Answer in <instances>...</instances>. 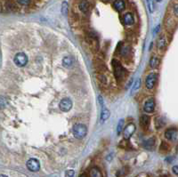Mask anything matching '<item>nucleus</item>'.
<instances>
[{
	"mask_svg": "<svg viewBox=\"0 0 178 177\" xmlns=\"http://www.w3.org/2000/svg\"><path fill=\"white\" fill-rule=\"evenodd\" d=\"M112 66H113V72H114V76L117 78V80L118 81L122 80L123 77H125V74H126V70L123 68V66L121 65L119 61H118L116 60L112 61Z\"/></svg>",
	"mask_w": 178,
	"mask_h": 177,
	"instance_id": "obj_1",
	"label": "nucleus"
},
{
	"mask_svg": "<svg viewBox=\"0 0 178 177\" xmlns=\"http://www.w3.org/2000/svg\"><path fill=\"white\" fill-rule=\"evenodd\" d=\"M72 133H73L74 137L77 139H83L86 135L87 128L83 124H77L72 128Z\"/></svg>",
	"mask_w": 178,
	"mask_h": 177,
	"instance_id": "obj_2",
	"label": "nucleus"
},
{
	"mask_svg": "<svg viewBox=\"0 0 178 177\" xmlns=\"http://www.w3.org/2000/svg\"><path fill=\"white\" fill-rule=\"evenodd\" d=\"M13 61L18 67H24L28 63V56L24 53H19L15 55Z\"/></svg>",
	"mask_w": 178,
	"mask_h": 177,
	"instance_id": "obj_3",
	"label": "nucleus"
},
{
	"mask_svg": "<svg viewBox=\"0 0 178 177\" xmlns=\"http://www.w3.org/2000/svg\"><path fill=\"white\" fill-rule=\"evenodd\" d=\"M27 168L31 172H37L40 169V163L36 158H29L26 163Z\"/></svg>",
	"mask_w": 178,
	"mask_h": 177,
	"instance_id": "obj_4",
	"label": "nucleus"
},
{
	"mask_svg": "<svg viewBox=\"0 0 178 177\" xmlns=\"http://www.w3.org/2000/svg\"><path fill=\"white\" fill-rule=\"evenodd\" d=\"M157 79H158V75L155 73H151L147 76L146 80H145V85H146L147 89L151 90L152 88L155 86Z\"/></svg>",
	"mask_w": 178,
	"mask_h": 177,
	"instance_id": "obj_5",
	"label": "nucleus"
},
{
	"mask_svg": "<svg viewBox=\"0 0 178 177\" xmlns=\"http://www.w3.org/2000/svg\"><path fill=\"white\" fill-rule=\"evenodd\" d=\"M60 110L63 112H68L71 110L72 108V101L69 98L62 99L59 104Z\"/></svg>",
	"mask_w": 178,
	"mask_h": 177,
	"instance_id": "obj_6",
	"label": "nucleus"
},
{
	"mask_svg": "<svg viewBox=\"0 0 178 177\" xmlns=\"http://www.w3.org/2000/svg\"><path fill=\"white\" fill-rule=\"evenodd\" d=\"M144 111L147 112V113H152L154 111L155 109V101L153 98L148 99L146 102H144V106H143Z\"/></svg>",
	"mask_w": 178,
	"mask_h": 177,
	"instance_id": "obj_7",
	"label": "nucleus"
},
{
	"mask_svg": "<svg viewBox=\"0 0 178 177\" xmlns=\"http://www.w3.org/2000/svg\"><path fill=\"white\" fill-rule=\"evenodd\" d=\"M135 126L134 124H129L127 125L126 127H125V129H124V138L125 140H129L131 138V136L133 135V134L135 133Z\"/></svg>",
	"mask_w": 178,
	"mask_h": 177,
	"instance_id": "obj_8",
	"label": "nucleus"
},
{
	"mask_svg": "<svg viewBox=\"0 0 178 177\" xmlns=\"http://www.w3.org/2000/svg\"><path fill=\"white\" fill-rule=\"evenodd\" d=\"M165 137L167 140L176 141L177 140V130L175 128H170V129L167 130L165 133Z\"/></svg>",
	"mask_w": 178,
	"mask_h": 177,
	"instance_id": "obj_9",
	"label": "nucleus"
},
{
	"mask_svg": "<svg viewBox=\"0 0 178 177\" xmlns=\"http://www.w3.org/2000/svg\"><path fill=\"white\" fill-rule=\"evenodd\" d=\"M123 21L125 23V25L126 26H130V25H133L135 23V19H134V16L131 13H127L124 15L123 17Z\"/></svg>",
	"mask_w": 178,
	"mask_h": 177,
	"instance_id": "obj_10",
	"label": "nucleus"
},
{
	"mask_svg": "<svg viewBox=\"0 0 178 177\" xmlns=\"http://www.w3.org/2000/svg\"><path fill=\"white\" fill-rule=\"evenodd\" d=\"M78 7H79L80 11H81L82 13H86L90 10V3H89L87 0H83V1L80 2Z\"/></svg>",
	"mask_w": 178,
	"mask_h": 177,
	"instance_id": "obj_11",
	"label": "nucleus"
},
{
	"mask_svg": "<svg viewBox=\"0 0 178 177\" xmlns=\"http://www.w3.org/2000/svg\"><path fill=\"white\" fill-rule=\"evenodd\" d=\"M113 5H114V8L118 12H122L126 8V4L123 0H115Z\"/></svg>",
	"mask_w": 178,
	"mask_h": 177,
	"instance_id": "obj_12",
	"label": "nucleus"
},
{
	"mask_svg": "<svg viewBox=\"0 0 178 177\" xmlns=\"http://www.w3.org/2000/svg\"><path fill=\"white\" fill-rule=\"evenodd\" d=\"M110 110L107 109V108H105L102 106V112H101V122L103 123L104 121H106L107 119H109L110 118Z\"/></svg>",
	"mask_w": 178,
	"mask_h": 177,
	"instance_id": "obj_13",
	"label": "nucleus"
},
{
	"mask_svg": "<svg viewBox=\"0 0 178 177\" xmlns=\"http://www.w3.org/2000/svg\"><path fill=\"white\" fill-rule=\"evenodd\" d=\"M158 46L160 50H164L167 46V39L164 36H161L158 41Z\"/></svg>",
	"mask_w": 178,
	"mask_h": 177,
	"instance_id": "obj_14",
	"label": "nucleus"
},
{
	"mask_svg": "<svg viewBox=\"0 0 178 177\" xmlns=\"http://www.w3.org/2000/svg\"><path fill=\"white\" fill-rule=\"evenodd\" d=\"M89 175H90V177H102L100 169L97 167H93L89 172Z\"/></svg>",
	"mask_w": 178,
	"mask_h": 177,
	"instance_id": "obj_15",
	"label": "nucleus"
},
{
	"mask_svg": "<svg viewBox=\"0 0 178 177\" xmlns=\"http://www.w3.org/2000/svg\"><path fill=\"white\" fill-rule=\"evenodd\" d=\"M140 124L143 127H147L150 124V118L147 115H143L140 118Z\"/></svg>",
	"mask_w": 178,
	"mask_h": 177,
	"instance_id": "obj_16",
	"label": "nucleus"
},
{
	"mask_svg": "<svg viewBox=\"0 0 178 177\" xmlns=\"http://www.w3.org/2000/svg\"><path fill=\"white\" fill-rule=\"evenodd\" d=\"M72 63H73V60L70 56H66L62 60V65L65 68H70L72 65Z\"/></svg>",
	"mask_w": 178,
	"mask_h": 177,
	"instance_id": "obj_17",
	"label": "nucleus"
},
{
	"mask_svg": "<svg viewBox=\"0 0 178 177\" xmlns=\"http://www.w3.org/2000/svg\"><path fill=\"white\" fill-rule=\"evenodd\" d=\"M159 65V58L158 57H152L150 61V66L152 69H156Z\"/></svg>",
	"mask_w": 178,
	"mask_h": 177,
	"instance_id": "obj_18",
	"label": "nucleus"
},
{
	"mask_svg": "<svg viewBox=\"0 0 178 177\" xmlns=\"http://www.w3.org/2000/svg\"><path fill=\"white\" fill-rule=\"evenodd\" d=\"M154 144H155V140H154V138H150V139H148L146 142H144V146H145V148L146 149H151L153 146H154Z\"/></svg>",
	"mask_w": 178,
	"mask_h": 177,
	"instance_id": "obj_19",
	"label": "nucleus"
},
{
	"mask_svg": "<svg viewBox=\"0 0 178 177\" xmlns=\"http://www.w3.org/2000/svg\"><path fill=\"white\" fill-rule=\"evenodd\" d=\"M141 86V79L140 78H137L136 81L135 82L134 84V86L132 88V91H131V94H134L137 90L139 89V87Z\"/></svg>",
	"mask_w": 178,
	"mask_h": 177,
	"instance_id": "obj_20",
	"label": "nucleus"
},
{
	"mask_svg": "<svg viewBox=\"0 0 178 177\" xmlns=\"http://www.w3.org/2000/svg\"><path fill=\"white\" fill-rule=\"evenodd\" d=\"M146 2H147V6H148L149 12L150 13H153V11H154V8H155L154 0H146Z\"/></svg>",
	"mask_w": 178,
	"mask_h": 177,
	"instance_id": "obj_21",
	"label": "nucleus"
},
{
	"mask_svg": "<svg viewBox=\"0 0 178 177\" xmlns=\"http://www.w3.org/2000/svg\"><path fill=\"white\" fill-rule=\"evenodd\" d=\"M123 126H124V119H120L118 121V126H117V133L118 134H120L121 132L123 130Z\"/></svg>",
	"mask_w": 178,
	"mask_h": 177,
	"instance_id": "obj_22",
	"label": "nucleus"
},
{
	"mask_svg": "<svg viewBox=\"0 0 178 177\" xmlns=\"http://www.w3.org/2000/svg\"><path fill=\"white\" fill-rule=\"evenodd\" d=\"M62 13L63 15H67L68 13V3L67 2H63L62 5Z\"/></svg>",
	"mask_w": 178,
	"mask_h": 177,
	"instance_id": "obj_23",
	"label": "nucleus"
},
{
	"mask_svg": "<svg viewBox=\"0 0 178 177\" xmlns=\"http://www.w3.org/2000/svg\"><path fill=\"white\" fill-rule=\"evenodd\" d=\"M6 106V100L4 96H0V109H4Z\"/></svg>",
	"mask_w": 178,
	"mask_h": 177,
	"instance_id": "obj_24",
	"label": "nucleus"
},
{
	"mask_svg": "<svg viewBox=\"0 0 178 177\" xmlns=\"http://www.w3.org/2000/svg\"><path fill=\"white\" fill-rule=\"evenodd\" d=\"M129 53V47L128 46H124L121 48V55L126 56Z\"/></svg>",
	"mask_w": 178,
	"mask_h": 177,
	"instance_id": "obj_25",
	"label": "nucleus"
},
{
	"mask_svg": "<svg viewBox=\"0 0 178 177\" xmlns=\"http://www.w3.org/2000/svg\"><path fill=\"white\" fill-rule=\"evenodd\" d=\"M75 171L74 170H67L65 172V177H74Z\"/></svg>",
	"mask_w": 178,
	"mask_h": 177,
	"instance_id": "obj_26",
	"label": "nucleus"
},
{
	"mask_svg": "<svg viewBox=\"0 0 178 177\" xmlns=\"http://www.w3.org/2000/svg\"><path fill=\"white\" fill-rule=\"evenodd\" d=\"M17 2L22 5H29L30 4V0H17Z\"/></svg>",
	"mask_w": 178,
	"mask_h": 177,
	"instance_id": "obj_27",
	"label": "nucleus"
},
{
	"mask_svg": "<svg viewBox=\"0 0 178 177\" xmlns=\"http://www.w3.org/2000/svg\"><path fill=\"white\" fill-rule=\"evenodd\" d=\"M174 12H175V15L177 16V14H178V5H177V4H175V6H174Z\"/></svg>",
	"mask_w": 178,
	"mask_h": 177,
	"instance_id": "obj_28",
	"label": "nucleus"
},
{
	"mask_svg": "<svg viewBox=\"0 0 178 177\" xmlns=\"http://www.w3.org/2000/svg\"><path fill=\"white\" fill-rule=\"evenodd\" d=\"M173 172H174V174H178V167H177V166H175L174 167H173Z\"/></svg>",
	"mask_w": 178,
	"mask_h": 177,
	"instance_id": "obj_29",
	"label": "nucleus"
},
{
	"mask_svg": "<svg viewBox=\"0 0 178 177\" xmlns=\"http://www.w3.org/2000/svg\"><path fill=\"white\" fill-rule=\"evenodd\" d=\"M0 177H8L7 175H5V174H0Z\"/></svg>",
	"mask_w": 178,
	"mask_h": 177,
	"instance_id": "obj_30",
	"label": "nucleus"
},
{
	"mask_svg": "<svg viewBox=\"0 0 178 177\" xmlns=\"http://www.w3.org/2000/svg\"><path fill=\"white\" fill-rule=\"evenodd\" d=\"M80 177H86V174H81L80 175Z\"/></svg>",
	"mask_w": 178,
	"mask_h": 177,
	"instance_id": "obj_31",
	"label": "nucleus"
},
{
	"mask_svg": "<svg viewBox=\"0 0 178 177\" xmlns=\"http://www.w3.org/2000/svg\"><path fill=\"white\" fill-rule=\"evenodd\" d=\"M156 1H157V2H160V1H161V0H156Z\"/></svg>",
	"mask_w": 178,
	"mask_h": 177,
	"instance_id": "obj_32",
	"label": "nucleus"
},
{
	"mask_svg": "<svg viewBox=\"0 0 178 177\" xmlns=\"http://www.w3.org/2000/svg\"><path fill=\"white\" fill-rule=\"evenodd\" d=\"M106 1H110V0H106Z\"/></svg>",
	"mask_w": 178,
	"mask_h": 177,
	"instance_id": "obj_33",
	"label": "nucleus"
}]
</instances>
